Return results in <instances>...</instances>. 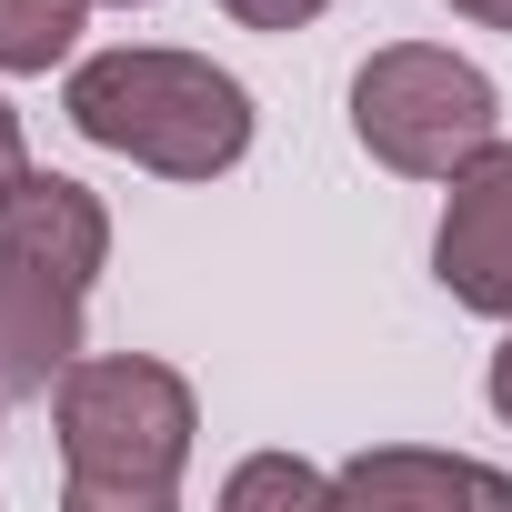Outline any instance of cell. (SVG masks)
I'll list each match as a JSON object with an SVG mask.
<instances>
[{
	"label": "cell",
	"instance_id": "6da1fadb",
	"mask_svg": "<svg viewBox=\"0 0 512 512\" xmlns=\"http://www.w3.org/2000/svg\"><path fill=\"white\" fill-rule=\"evenodd\" d=\"M51 422H61L71 512H171V492L191 472L201 402L151 352H81L51 382Z\"/></svg>",
	"mask_w": 512,
	"mask_h": 512
},
{
	"label": "cell",
	"instance_id": "7a4b0ae2",
	"mask_svg": "<svg viewBox=\"0 0 512 512\" xmlns=\"http://www.w3.org/2000/svg\"><path fill=\"white\" fill-rule=\"evenodd\" d=\"M71 131L161 171V181H221L251 151V91L201 51H91L61 91Z\"/></svg>",
	"mask_w": 512,
	"mask_h": 512
},
{
	"label": "cell",
	"instance_id": "3957f363",
	"mask_svg": "<svg viewBox=\"0 0 512 512\" xmlns=\"http://www.w3.org/2000/svg\"><path fill=\"white\" fill-rule=\"evenodd\" d=\"M352 131L382 171L452 181L482 141H502V91L472 61L432 51V41H392V51H372L352 71Z\"/></svg>",
	"mask_w": 512,
	"mask_h": 512
},
{
	"label": "cell",
	"instance_id": "277c9868",
	"mask_svg": "<svg viewBox=\"0 0 512 512\" xmlns=\"http://www.w3.org/2000/svg\"><path fill=\"white\" fill-rule=\"evenodd\" d=\"M432 282L462 312L512 322V141H482L452 171V201H442V231H432Z\"/></svg>",
	"mask_w": 512,
	"mask_h": 512
},
{
	"label": "cell",
	"instance_id": "5b68a950",
	"mask_svg": "<svg viewBox=\"0 0 512 512\" xmlns=\"http://www.w3.org/2000/svg\"><path fill=\"white\" fill-rule=\"evenodd\" d=\"M0 251L51 272V282H71V292H91L101 262H111V211L81 181H61V171H21L0 191Z\"/></svg>",
	"mask_w": 512,
	"mask_h": 512
},
{
	"label": "cell",
	"instance_id": "8992f818",
	"mask_svg": "<svg viewBox=\"0 0 512 512\" xmlns=\"http://www.w3.org/2000/svg\"><path fill=\"white\" fill-rule=\"evenodd\" d=\"M81 302L91 292H71V282L0 251V402H41L81 362Z\"/></svg>",
	"mask_w": 512,
	"mask_h": 512
},
{
	"label": "cell",
	"instance_id": "52a82bcc",
	"mask_svg": "<svg viewBox=\"0 0 512 512\" xmlns=\"http://www.w3.org/2000/svg\"><path fill=\"white\" fill-rule=\"evenodd\" d=\"M332 502H372V512H392V502H492V512H512V472L452 462V452H362L352 472H332Z\"/></svg>",
	"mask_w": 512,
	"mask_h": 512
},
{
	"label": "cell",
	"instance_id": "ba28073f",
	"mask_svg": "<svg viewBox=\"0 0 512 512\" xmlns=\"http://www.w3.org/2000/svg\"><path fill=\"white\" fill-rule=\"evenodd\" d=\"M81 21L91 0H0V71L11 81H41L81 51Z\"/></svg>",
	"mask_w": 512,
	"mask_h": 512
},
{
	"label": "cell",
	"instance_id": "9c48e42d",
	"mask_svg": "<svg viewBox=\"0 0 512 512\" xmlns=\"http://www.w3.org/2000/svg\"><path fill=\"white\" fill-rule=\"evenodd\" d=\"M221 502H231V512H251V502H332V472H312V462H282V452H262V462H241V472L221 482Z\"/></svg>",
	"mask_w": 512,
	"mask_h": 512
},
{
	"label": "cell",
	"instance_id": "30bf717a",
	"mask_svg": "<svg viewBox=\"0 0 512 512\" xmlns=\"http://www.w3.org/2000/svg\"><path fill=\"white\" fill-rule=\"evenodd\" d=\"M221 11H231L241 31H302V21L332 11V0H221Z\"/></svg>",
	"mask_w": 512,
	"mask_h": 512
},
{
	"label": "cell",
	"instance_id": "8fae6325",
	"mask_svg": "<svg viewBox=\"0 0 512 512\" xmlns=\"http://www.w3.org/2000/svg\"><path fill=\"white\" fill-rule=\"evenodd\" d=\"M21 171H31V131H21V111H11V101H0V191H11Z\"/></svg>",
	"mask_w": 512,
	"mask_h": 512
},
{
	"label": "cell",
	"instance_id": "7c38bea8",
	"mask_svg": "<svg viewBox=\"0 0 512 512\" xmlns=\"http://www.w3.org/2000/svg\"><path fill=\"white\" fill-rule=\"evenodd\" d=\"M492 412L512 422V332H502V352H492Z\"/></svg>",
	"mask_w": 512,
	"mask_h": 512
},
{
	"label": "cell",
	"instance_id": "4fadbf2b",
	"mask_svg": "<svg viewBox=\"0 0 512 512\" xmlns=\"http://www.w3.org/2000/svg\"><path fill=\"white\" fill-rule=\"evenodd\" d=\"M462 21H482V31H512V0H452Z\"/></svg>",
	"mask_w": 512,
	"mask_h": 512
},
{
	"label": "cell",
	"instance_id": "5bb4252c",
	"mask_svg": "<svg viewBox=\"0 0 512 512\" xmlns=\"http://www.w3.org/2000/svg\"><path fill=\"white\" fill-rule=\"evenodd\" d=\"M121 11H151V0H121Z\"/></svg>",
	"mask_w": 512,
	"mask_h": 512
}]
</instances>
